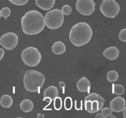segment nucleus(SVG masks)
I'll use <instances>...</instances> for the list:
<instances>
[{
	"mask_svg": "<svg viewBox=\"0 0 126 118\" xmlns=\"http://www.w3.org/2000/svg\"><path fill=\"white\" fill-rule=\"evenodd\" d=\"M21 25L23 33L34 35L41 33L45 27L44 16L41 12L32 10L26 12L21 18Z\"/></svg>",
	"mask_w": 126,
	"mask_h": 118,
	"instance_id": "nucleus-1",
	"label": "nucleus"
},
{
	"mask_svg": "<svg viewBox=\"0 0 126 118\" xmlns=\"http://www.w3.org/2000/svg\"><path fill=\"white\" fill-rule=\"evenodd\" d=\"M92 34V30L89 25L85 22H79L72 27L69 34V39L75 46L80 47L91 41Z\"/></svg>",
	"mask_w": 126,
	"mask_h": 118,
	"instance_id": "nucleus-2",
	"label": "nucleus"
},
{
	"mask_svg": "<svg viewBox=\"0 0 126 118\" xmlns=\"http://www.w3.org/2000/svg\"><path fill=\"white\" fill-rule=\"evenodd\" d=\"M45 81V76L41 72L29 70L25 71L23 77V84L27 90L30 92H39Z\"/></svg>",
	"mask_w": 126,
	"mask_h": 118,
	"instance_id": "nucleus-3",
	"label": "nucleus"
},
{
	"mask_svg": "<svg viewBox=\"0 0 126 118\" xmlns=\"http://www.w3.org/2000/svg\"><path fill=\"white\" fill-rule=\"evenodd\" d=\"M45 25L51 30H56L62 26L64 15L59 9H54L48 11L44 16Z\"/></svg>",
	"mask_w": 126,
	"mask_h": 118,
	"instance_id": "nucleus-4",
	"label": "nucleus"
},
{
	"mask_svg": "<svg viewBox=\"0 0 126 118\" xmlns=\"http://www.w3.org/2000/svg\"><path fill=\"white\" fill-rule=\"evenodd\" d=\"M104 98L98 93H90L85 97L84 108L89 113H95L100 111L104 105Z\"/></svg>",
	"mask_w": 126,
	"mask_h": 118,
	"instance_id": "nucleus-5",
	"label": "nucleus"
},
{
	"mask_svg": "<svg viewBox=\"0 0 126 118\" xmlns=\"http://www.w3.org/2000/svg\"><path fill=\"white\" fill-rule=\"evenodd\" d=\"M21 57L25 64L30 67H34L41 61V54L36 47H28L22 51Z\"/></svg>",
	"mask_w": 126,
	"mask_h": 118,
	"instance_id": "nucleus-6",
	"label": "nucleus"
},
{
	"mask_svg": "<svg viewBox=\"0 0 126 118\" xmlns=\"http://www.w3.org/2000/svg\"><path fill=\"white\" fill-rule=\"evenodd\" d=\"M100 9L105 17L114 18L120 11V6L115 0H103L100 6Z\"/></svg>",
	"mask_w": 126,
	"mask_h": 118,
	"instance_id": "nucleus-7",
	"label": "nucleus"
},
{
	"mask_svg": "<svg viewBox=\"0 0 126 118\" xmlns=\"http://www.w3.org/2000/svg\"><path fill=\"white\" fill-rule=\"evenodd\" d=\"M95 3L93 0H77L76 9L78 12L84 15H91L95 10Z\"/></svg>",
	"mask_w": 126,
	"mask_h": 118,
	"instance_id": "nucleus-8",
	"label": "nucleus"
},
{
	"mask_svg": "<svg viewBox=\"0 0 126 118\" xmlns=\"http://www.w3.org/2000/svg\"><path fill=\"white\" fill-rule=\"evenodd\" d=\"M18 36L14 33H6L0 38V45L7 50H12L18 44Z\"/></svg>",
	"mask_w": 126,
	"mask_h": 118,
	"instance_id": "nucleus-9",
	"label": "nucleus"
},
{
	"mask_svg": "<svg viewBox=\"0 0 126 118\" xmlns=\"http://www.w3.org/2000/svg\"><path fill=\"white\" fill-rule=\"evenodd\" d=\"M110 108L115 113H120L123 111L126 107V101L123 97H117L113 98L110 103Z\"/></svg>",
	"mask_w": 126,
	"mask_h": 118,
	"instance_id": "nucleus-10",
	"label": "nucleus"
},
{
	"mask_svg": "<svg viewBox=\"0 0 126 118\" xmlns=\"http://www.w3.org/2000/svg\"><path fill=\"white\" fill-rule=\"evenodd\" d=\"M76 87L78 90L81 92H89L91 90V82L88 79L84 76L82 77L76 83Z\"/></svg>",
	"mask_w": 126,
	"mask_h": 118,
	"instance_id": "nucleus-11",
	"label": "nucleus"
},
{
	"mask_svg": "<svg viewBox=\"0 0 126 118\" xmlns=\"http://www.w3.org/2000/svg\"><path fill=\"white\" fill-rule=\"evenodd\" d=\"M103 55L105 57L111 60H114L119 57V51L116 47H110L103 51Z\"/></svg>",
	"mask_w": 126,
	"mask_h": 118,
	"instance_id": "nucleus-12",
	"label": "nucleus"
},
{
	"mask_svg": "<svg viewBox=\"0 0 126 118\" xmlns=\"http://www.w3.org/2000/svg\"><path fill=\"white\" fill-rule=\"evenodd\" d=\"M55 0H35V3L38 7L44 11L50 10L55 4Z\"/></svg>",
	"mask_w": 126,
	"mask_h": 118,
	"instance_id": "nucleus-13",
	"label": "nucleus"
},
{
	"mask_svg": "<svg viewBox=\"0 0 126 118\" xmlns=\"http://www.w3.org/2000/svg\"><path fill=\"white\" fill-rule=\"evenodd\" d=\"M59 95V90L55 86H49L47 88H46L45 90L44 91V94L43 97L44 98L49 97L51 98L52 100H54Z\"/></svg>",
	"mask_w": 126,
	"mask_h": 118,
	"instance_id": "nucleus-14",
	"label": "nucleus"
},
{
	"mask_svg": "<svg viewBox=\"0 0 126 118\" xmlns=\"http://www.w3.org/2000/svg\"><path fill=\"white\" fill-rule=\"evenodd\" d=\"M52 51L57 55H61L66 51V46L62 41L55 42L52 46Z\"/></svg>",
	"mask_w": 126,
	"mask_h": 118,
	"instance_id": "nucleus-15",
	"label": "nucleus"
},
{
	"mask_svg": "<svg viewBox=\"0 0 126 118\" xmlns=\"http://www.w3.org/2000/svg\"><path fill=\"white\" fill-rule=\"evenodd\" d=\"M21 110L25 113H29L33 110L34 108V104L32 100L29 99H25L21 102L20 104Z\"/></svg>",
	"mask_w": 126,
	"mask_h": 118,
	"instance_id": "nucleus-16",
	"label": "nucleus"
},
{
	"mask_svg": "<svg viewBox=\"0 0 126 118\" xmlns=\"http://www.w3.org/2000/svg\"><path fill=\"white\" fill-rule=\"evenodd\" d=\"M13 103V99L9 95H4L0 98V104L3 108H9Z\"/></svg>",
	"mask_w": 126,
	"mask_h": 118,
	"instance_id": "nucleus-17",
	"label": "nucleus"
},
{
	"mask_svg": "<svg viewBox=\"0 0 126 118\" xmlns=\"http://www.w3.org/2000/svg\"><path fill=\"white\" fill-rule=\"evenodd\" d=\"M125 90L123 85L121 84H113V93L118 95H121L124 94Z\"/></svg>",
	"mask_w": 126,
	"mask_h": 118,
	"instance_id": "nucleus-18",
	"label": "nucleus"
},
{
	"mask_svg": "<svg viewBox=\"0 0 126 118\" xmlns=\"http://www.w3.org/2000/svg\"><path fill=\"white\" fill-rule=\"evenodd\" d=\"M118 77H119V74L118 73L114 70H112V71H109L107 74V78L109 82H115L118 80Z\"/></svg>",
	"mask_w": 126,
	"mask_h": 118,
	"instance_id": "nucleus-19",
	"label": "nucleus"
},
{
	"mask_svg": "<svg viewBox=\"0 0 126 118\" xmlns=\"http://www.w3.org/2000/svg\"><path fill=\"white\" fill-rule=\"evenodd\" d=\"M101 110H102V112L100 113L103 118H108L113 114V111L110 108H108V107H106L105 108H102Z\"/></svg>",
	"mask_w": 126,
	"mask_h": 118,
	"instance_id": "nucleus-20",
	"label": "nucleus"
},
{
	"mask_svg": "<svg viewBox=\"0 0 126 118\" xmlns=\"http://www.w3.org/2000/svg\"><path fill=\"white\" fill-rule=\"evenodd\" d=\"M54 106L55 110H60L62 107V100L60 97H57L54 100Z\"/></svg>",
	"mask_w": 126,
	"mask_h": 118,
	"instance_id": "nucleus-21",
	"label": "nucleus"
},
{
	"mask_svg": "<svg viewBox=\"0 0 126 118\" xmlns=\"http://www.w3.org/2000/svg\"><path fill=\"white\" fill-rule=\"evenodd\" d=\"M73 101L72 98L70 97H67L65 98L64 100V106L66 110H70L72 108Z\"/></svg>",
	"mask_w": 126,
	"mask_h": 118,
	"instance_id": "nucleus-22",
	"label": "nucleus"
},
{
	"mask_svg": "<svg viewBox=\"0 0 126 118\" xmlns=\"http://www.w3.org/2000/svg\"><path fill=\"white\" fill-rule=\"evenodd\" d=\"M61 11L63 15H69L71 14V12H72V8L69 5H64L62 7Z\"/></svg>",
	"mask_w": 126,
	"mask_h": 118,
	"instance_id": "nucleus-23",
	"label": "nucleus"
},
{
	"mask_svg": "<svg viewBox=\"0 0 126 118\" xmlns=\"http://www.w3.org/2000/svg\"><path fill=\"white\" fill-rule=\"evenodd\" d=\"M11 12V9L9 7H4L1 10V15L4 18H7L10 16Z\"/></svg>",
	"mask_w": 126,
	"mask_h": 118,
	"instance_id": "nucleus-24",
	"label": "nucleus"
},
{
	"mask_svg": "<svg viewBox=\"0 0 126 118\" xmlns=\"http://www.w3.org/2000/svg\"><path fill=\"white\" fill-rule=\"evenodd\" d=\"M11 3L17 6H23L28 2L29 0H9Z\"/></svg>",
	"mask_w": 126,
	"mask_h": 118,
	"instance_id": "nucleus-25",
	"label": "nucleus"
},
{
	"mask_svg": "<svg viewBox=\"0 0 126 118\" xmlns=\"http://www.w3.org/2000/svg\"><path fill=\"white\" fill-rule=\"evenodd\" d=\"M119 38L121 41L123 42H126V29L124 28V29L121 30L119 34Z\"/></svg>",
	"mask_w": 126,
	"mask_h": 118,
	"instance_id": "nucleus-26",
	"label": "nucleus"
},
{
	"mask_svg": "<svg viewBox=\"0 0 126 118\" xmlns=\"http://www.w3.org/2000/svg\"><path fill=\"white\" fill-rule=\"evenodd\" d=\"M59 87H60V88L63 90V93H65V88L66 87V84L64 82H62V81H60L59 83Z\"/></svg>",
	"mask_w": 126,
	"mask_h": 118,
	"instance_id": "nucleus-27",
	"label": "nucleus"
},
{
	"mask_svg": "<svg viewBox=\"0 0 126 118\" xmlns=\"http://www.w3.org/2000/svg\"><path fill=\"white\" fill-rule=\"evenodd\" d=\"M4 55V50L2 48H0V61L2 59Z\"/></svg>",
	"mask_w": 126,
	"mask_h": 118,
	"instance_id": "nucleus-28",
	"label": "nucleus"
},
{
	"mask_svg": "<svg viewBox=\"0 0 126 118\" xmlns=\"http://www.w3.org/2000/svg\"><path fill=\"white\" fill-rule=\"evenodd\" d=\"M37 118H44V115L43 114H41V113H39V114H37Z\"/></svg>",
	"mask_w": 126,
	"mask_h": 118,
	"instance_id": "nucleus-29",
	"label": "nucleus"
},
{
	"mask_svg": "<svg viewBox=\"0 0 126 118\" xmlns=\"http://www.w3.org/2000/svg\"><path fill=\"white\" fill-rule=\"evenodd\" d=\"M95 118H103V117H102L101 113H98V114H97V115L95 116Z\"/></svg>",
	"mask_w": 126,
	"mask_h": 118,
	"instance_id": "nucleus-30",
	"label": "nucleus"
},
{
	"mask_svg": "<svg viewBox=\"0 0 126 118\" xmlns=\"http://www.w3.org/2000/svg\"><path fill=\"white\" fill-rule=\"evenodd\" d=\"M123 116H124V118H126V108L125 107V108H124V109L123 110Z\"/></svg>",
	"mask_w": 126,
	"mask_h": 118,
	"instance_id": "nucleus-31",
	"label": "nucleus"
},
{
	"mask_svg": "<svg viewBox=\"0 0 126 118\" xmlns=\"http://www.w3.org/2000/svg\"><path fill=\"white\" fill-rule=\"evenodd\" d=\"M110 117L111 118H116V116H112V115H111L110 116Z\"/></svg>",
	"mask_w": 126,
	"mask_h": 118,
	"instance_id": "nucleus-32",
	"label": "nucleus"
},
{
	"mask_svg": "<svg viewBox=\"0 0 126 118\" xmlns=\"http://www.w3.org/2000/svg\"><path fill=\"white\" fill-rule=\"evenodd\" d=\"M1 10H0V19H1Z\"/></svg>",
	"mask_w": 126,
	"mask_h": 118,
	"instance_id": "nucleus-33",
	"label": "nucleus"
}]
</instances>
